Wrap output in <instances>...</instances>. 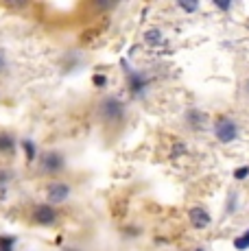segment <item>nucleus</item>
<instances>
[{"mask_svg":"<svg viewBox=\"0 0 249 251\" xmlns=\"http://www.w3.org/2000/svg\"><path fill=\"white\" fill-rule=\"evenodd\" d=\"M186 125H188L190 129H195V131H201V129L208 125V114L201 112L197 107L186 109Z\"/></svg>","mask_w":249,"mask_h":251,"instance_id":"6e6552de","label":"nucleus"},{"mask_svg":"<svg viewBox=\"0 0 249 251\" xmlns=\"http://www.w3.org/2000/svg\"><path fill=\"white\" fill-rule=\"evenodd\" d=\"M2 64H4V61H2V55H0V70H2Z\"/></svg>","mask_w":249,"mask_h":251,"instance_id":"6ab92c4d","label":"nucleus"},{"mask_svg":"<svg viewBox=\"0 0 249 251\" xmlns=\"http://www.w3.org/2000/svg\"><path fill=\"white\" fill-rule=\"evenodd\" d=\"M57 219H59V212L50 203H37L31 210V221L40 227H50V225L57 223Z\"/></svg>","mask_w":249,"mask_h":251,"instance_id":"20e7f679","label":"nucleus"},{"mask_svg":"<svg viewBox=\"0 0 249 251\" xmlns=\"http://www.w3.org/2000/svg\"><path fill=\"white\" fill-rule=\"evenodd\" d=\"M249 175V166H241V168H236V171H234V179H245V177Z\"/></svg>","mask_w":249,"mask_h":251,"instance_id":"2eb2a0df","label":"nucleus"},{"mask_svg":"<svg viewBox=\"0 0 249 251\" xmlns=\"http://www.w3.org/2000/svg\"><path fill=\"white\" fill-rule=\"evenodd\" d=\"M73 197V186L66 181H49V186H46V203L50 205H61L66 203V201Z\"/></svg>","mask_w":249,"mask_h":251,"instance_id":"7ed1b4c3","label":"nucleus"},{"mask_svg":"<svg viewBox=\"0 0 249 251\" xmlns=\"http://www.w3.org/2000/svg\"><path fill=\"white\" fill-rule=\"evenodd\" d=\"M92 85H94V88H105V85H107V76L99 75V72H97V75L92 76Z\"/></svg>","mask_w":249,"mask_h":251,"instance_id":"4468645a","label":"nucleus"},{"mask_svg":"<svg viewBox=\"0 0 249 251\" xmlns=\"http://www.w3.org/2000/svg\"><path fill=\"white\" fill-rule=\"evenodd\" d=\"M20 144H22V149H25L26 162H35L37 160V147H35V142H33L31 138H25V140H20Z\"/></svg>","mask_w":249,"mask_h":251,"instance_id":"9b49d317","label":"nucleus"},{"mask_svg":"<svg viewBox=\"0 0 249 251\" xmlns=\"http://www.w3.org/2000/svg\"><path fill=\"white\" fill-rule=\"evenodd\" d=\"M179 7L181 9H184V11H197V9H199V4L197 2H179Z\"/></svg>","mask_w":249,"mask_h":251,"instance_id":"dca6fc26","label":"nucleus"},{"mask_svg":"<svg viewBox=\"0 0 249 251\" xmlns=\"http://www.w3.org/2000/svg\"><path fill=\"white\" fill-rule=\"evenodd\" d=\"M127 88L136 99H140V96H145L151 88V76L147 75L145 70H136V68L127 70Z\"/></svg>","mask_w":249,"mask_h":251,"instance_id":"f03ea898","label":"nucleus"},{"mask_svg":"<svg viewBox=\"0 0 249 251\" xmlns=\"http://www.w3.org/2000/svg\"><path fill=\"white\" fill-rule=\"evenodd\" d=\"M234 247H236L238 251H245V249H249V231H245L243 236H238V238L234 240Z\"/></svg>","mask_w":249,"mask_h":251,"instance_id":"ddd939ff","label":"nucleus"},{"mask_svg":"<svg viewBox=\"0 0 249 251\" xmlns=\"http://www.w3.org/2000/svg\"><path fill=\"white\" fill-rule=\"evenodd\" d=\"M99 112H100V118H103L105 123L116 125V123H123V120H124V114H127V105H124L123 100L118 99V96L109 94V96H105V99L100 100Z\"/></svg>","mask_w":249,"mask_h":251,"instance_id":"f257e3e1","label":"nucleus"},{"mask_svg":"<svg viewBox=\"0 0 249 251\" xmlns=\"http://www.w3.org/2000/svg\"><path fill=\"white\" fill-rule=\"evenodd\" d=\"M195 251H203V249H195Z\"/></svg>","mask_w":249,"mask_h":251,"instance_id":"412c9836","label":"nucleus"},{"mask_svg":"<svg viewBox=\"0 0 249 251\" xmlns=\"http://www.w3.org/2000/svg\"><path fill=\"white\" fill-rule=\"evenodd\" d=\"M214 4H217L219 9H223V11H227V9L232 7V4H229V2H214Z\"/></svg>","mask_w":249,"mask_h":251,"instance_id":"a211bd4d","label":"nucleus"},{"mask_svg":"<svg viewBox=\"0 0 249 251\" xmlns=\"http://www.w3.org/2000/svg\"><path fill=\"white\" fill-rule=\"evenodd\" d=\"M16 243V236H0V251H13Z\"/></svg>","mask_w":249,"mask_h":251,"instance_id":"f8f14e48","label":"nucleus"},{"mask_svg":"<svg viewBox=\"0 0 249 251\" xmlns=\"http://www.w3.org/2000/svg\"><path fill=\"white\" fill-rule=\"evenodd\" d=\"M145 42H147V44H149V46L155 48V46H160L162 42H164V35H162V31H160V28L151 26L149 31L145 33Z\"/></svg>","mask_w":249,"mask_h":251,"instance_id":"9d476101","label":"nucleus"},{"mask_svg":"<svg viewBox=\"0 0 249 251\" xmlns=\"http://www.w3.org/2000/svg\"><path fill=\"white\" fill-rule=\"evenodd\" d=\"M188 221H190V225H193L195 229H205V227H210V223H212V216L208 214L205 207L195 205V207H190L188 210Z\"/></svg>","mask_w":249,"mask_h":251,"instance_id":"0eeeda50","label":"nucleus"},{"mask_svg":"<svg viewBox=\"0 0 249 251\" xmlns=\"http://www.w3.org/2000/svg\"><path fill=\"white\" fill-rule=\"evenodd\" d=\"M66 166V155L61 151H46L44 155L40 157V171L44 173V175H57V173H61Z\"/></svg>","mask_w":249,"mask_h":251,"instance_id":"423d86ee","label":"nucleus"},{"mask_svg":"<svg viewBox=\"0 0 249 251\" xmlns=\"http://www.w3.org/2000/svg\"><path fill=\"white\" fill-rule=\"evenodd\" d=\"M245 90H247V96H249V81H247V88Z\"/></svg>","mask_w":249,"mask_h":251,"instance_id":"aec40b11","label":"nucleus"},{"mask_svg":"<svg viewBox=\"0 0 249 251\" xmlns=\"http://www.w3.org/2000/svg\"><path fill=\"white\" fill-rule=\"evenodd\" d=\"M18 140L11 131H0V155H11L16 153Z\"/></svg>","mask_w":249,"mask_h":251,"instance_id":"1a4fd4ad","label":"nucleus"},{"mask_svg":"<svg viewBox=\"0 0 249 251\" xmlns=\"http://www.w3.org/2000/svg\"><path fill=\"white\" fill-rule=\"evenodd\" d=\"M181 153H186V147L181 142H175V151H173V157H179Z\"/></svg>","mask_w":249,"mask_h":251,"instance_id":"f3484780","label":"nucleus"},{"mask_svg":"<svg viewBox=\"0 0 249 251\" xmlns=\"http://www.w3.org/2000/svg\"><path fill=\"white\" fill-rule=\"evenodd\" d=\"M214 136L223 144L234 142L238 138V125L232 118H227V116H221V118L214 120Z\"/></svg>","mask_w":249,"mask_h":251,"instance_id":"39448f33","label":"nucleus"}]
</instances>
